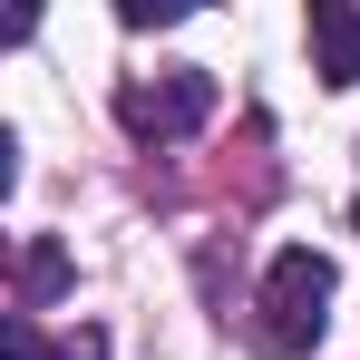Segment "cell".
I'll list each match as a JSON object with an SVG mask.
<instances>
[{
  "label": "cell",
  "mask_w": 360,
  "mask_h": 360,
  "mask_svg": "<svg viewBox=\"0 0 360 360\" xmlns=\"http://www.w3.org/2000/svg\"><path fill=\"white\" fill-rule=\"evenodd\" d=\"M59 283H68V253H59V243H30V253H20V292H30V302H49Z\"/></svg>",
  "instance_id": "4"
},
{
  "label": "cell",
  "mask_w": 360,
  "mask_h": 360,
  "mask_svg": "<svg viewBox=\"0 0 360 360\" xmlns=\"http://www.w3.org/2000/svg\"><path fill=\"white\" fill-rule=\"evenodd\" d=\"M311 68H321V88H360V10L351 0H311Z\"/></svg>",
  "instance_id": "3"
},
{
  "label": "cell",
  "mask_w": 360,
  "mask_h": 360,
  "mask_svg": "<svg viewBox=\"0 0 360 360\" xmlns=\"http://www.w3.org/2000/svg\"><path fill=\"white\" fill-rule=\"evenodd\" d=\"M117 20H127V30H166V20H185V10H176V0H127Z\"/></svg>",
  "instance_id": "6"
},
{
  "label": "cell",
  "mask_w": 360,
  "mask_h": 360,
  "mask_svg": "<svg viewBox=\"0 0 360 360\" xmlns=\"http://www.w3.org/2000/svg\"><path fill=\"white\" fill-rule=\"evenodd\" d=\"M59 360H108V331H78V341H68Z\"/></svg>",
  "instance_id": "7"
},
{
  "label": "cell",
  "mask_w": 360,
  "mask_h": 360,
  "mask_svg": "<svg viewBox=\"0 0 360 360\" xmlns=\"http://www.w3.org/2000/svg\"><path fill=\"white\" fill-rule=\"evenodd\" d=\"M205 117H214V78H205V68H166V78H127L117 88V127L146 136V146H176V136H195Z\"/></svg>",
  "instance_id": "2"
},
{
  "label": "cell",
  "mask_w": 360,
  "mask_h": 360,
  "mask_svg": "<svg viewBox=\"0 0 360 360\" xmlns=\"http://www.w3.org/2000/svg\"><path fill=\"white\" fill-rule=\"evenodd\" d=\"M0 360H49V351H39V331H30V311H10V331H0Z\"/></svg>",
  "instance_id": "5"
},
{
  "label": "cell",
  "mask_w": 360,
  "mask_h": 360,
  "mask_svg": "<svg viewBox=\"0 0 360 360\" xmlns=\"http://www.w3.org/2000/svg\"><path fill=\"white\" fill-rule=\"evenodd\" d=\"M331 321V253L311 243H283L263 263V292H253V351L263 360H302Z\"/></svg>",
  "instance_id": "1"
}]
</instances>
